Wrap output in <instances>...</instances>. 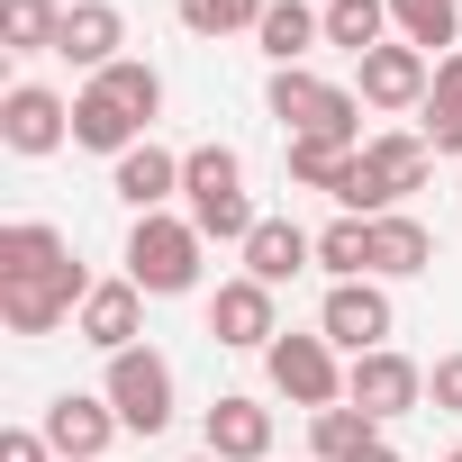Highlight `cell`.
Masks as SVG:
<instances>
[{"label":"cell","mask_w":462,"mask_h":462,"mask_svg":"<svg viewBox=\"0 0 462 462\" xmlns=\"http://www.w3.org/2000/svg\"><path fill=\"white\" fill-rule=\"evenodd\" d=\"M273 0H181V28L190 37H226V28H263Z\"/></svg>","instance_id":"obj_29"},{"label":"cell","mask_w":462,"mask_h":462,"mask_svg":"<svg viewBox=\"0 0 462 462\" xmlns=\"http://www.w3.org/2000/svg\"><path fill=\"white\" fill-rule=\"evenodd\" d=\"M354 154H363V145H336V136H291V181H309V190L345 199V190H354Z\"/></svg>","instance_id":"obj_22"},{"label":"cell","mask_w":462,"mask_h":462,"mask_svg":"<svg viewBox=\"0 0 462 462\" xmlns=\"http://www.w3.org/2000/svg\"><path fill=\"white\" fill-rule=\"evenodd\" d=\"M46 453H55V444H46L37 426H10V435H0V462H46Z\"/></svg>","instance_id":"obj_32"},{"label":"cell","mask_w":462,"mask_h":462,"mask_svg":"<svg viewBox=\"0 0 462 462\" xmlns=\"http://www.w3.org/2000/svg\"><path fill=\"white\" fill-rule=\"evenodd\" d=\"M0 136H10V154H55L73 136V109L46 91V82H19L10 100H0Z\"/></svg>","instance_id":"obj_10"},{"label":"cell","mask_w":462,"mask_h":462,"mask_svg":"<svg viewBox=\"0 0 462 462\" xmlns=\"http://www.w3.org/2000/svg\"><path fill=\"white\" fill-rule=\"evenodd\" d=\"M118 46H127V19L109 10V0H73V10H64V37H55V55H73V64L109 73V64H118Z\"/></svg>","instance_id":"obj_14"},{"label":"cell","mask_w":462,"mask_h":462,"mask_svg":"<svg viewBox=\"0 0 462 462\" xmlns=\"http://www.w3.org/2000/svg\"><path fill=\"white\" fill-rule=\"evenodd\" d=\"M435 263V236H426V226L417 217H372V273H390V282H408V273H426Z\"/></svg>","instance_id":"obj_20"},{"label":"cell","mask_w":462,"mask_h":462,"mask_svg":"<svg viewBox=\"0 0 462 462\" xmlns=\"http://www.w3.org/2000/svg\"><path fill=\"white\" fill-rule=\"evenodd\" d=\"M73 145H91V154H136V145H145V118L91 82V91L73 100Z\"/></svg>","instance_id":"obj_15"},{"label":"cell","mask_w":462,"mask_h":462,"mask_svg":"<svg viewBox=\"0 0 462 462\" xmlns=\"http://www.w3.org/2000/svg\"><path fill=\"white\" fill-rule=\"evenodd\" d=\"M453 462H462V453H453Z\"/></svg>","instance_id":"obj_35"},{"label":"cell","mask_w":462,"mask_h":462,"mask_svg":"<svg viewBox=\"0 0 462 462\" xmlns=\"http://www.w3.org/2000/svg\"><path fill=\"white\" fill-rule=\"evenodd\" d=\"M273 118L291 127V136H336V145H354V91L345 82H318V73H273Z\"/></svg>","instance_id":"obj_5"},{"label":"cell","mask_w":462,"mask_h":462,"mask_svg":"<svg viewBox=\"0 0 462 462\" xmlns=\"http://www.w3.org/2000/svg\"><path fill=\"white\" fill-rule=\"evenodd\" d=\"M181 190H190V226L199 236H226V245H245L254 236V208H245V163L226 154V145H199V154H181Z\"/></svg>","instance_id":"obj_2"},{"label":"cell","mask_w":462,"mask_h":462,"mask_svg":"<svg viewBox=\"0 0 462 462\" xmlns=\"http://www.w3.org/2000/svg\"><path fill=\"white\" fill-rule=\"evenodd\" d=\"M318 336L345 345V354H381V345H390V291H372V282H336L327 309H318Z\"/></svg>","instance_id":"obj_9"},{"label":"cell","mask_w":462,"mask_h":462,"mask_svg":"<svg viewBox=\"0 0 462 462\" xmlns=\"http://www.w3.org/2000/svg\"><path fill=\"white\" fill-rule=\"evenodd\" d=\"M263 363H273V390H282L291 408H336V399H345V372H336L327 336H273Z\"/></svg>","instance_id":"obj_7"},{"label":"cell","mask_w":462,"mask_h":462,"mask_svg":"<svg viewBox=\"0 0 462 462\" xmlns=\"http://www.w3.org/2000/svg\"><path fill=\"white\" fill-rule=\"evenodd\" d=\"M91 82H100L109 100H127L136 118H154V109H163V73H154V64H127V55H118V64H109V73H91Z\"/></svg>","instance_id":"obj_30"},{"label":"cell","mask_w":462,"mask_h":462,"mask_svg":"<svg viewBox=\"0 0 462 462\" xmlns=\"http://www.w3.org/2000/svg\"><path fill=\"white\" fill-rule=\"evenodd\" d=\"M254 37H263V55H273V64L291 73V64H300V55H309V46L327 37V10H309V0H273Z\"/></svg>","instance_id":"obj_21"},{"label":"cell","mask_w":462,"mask_h":462,"mask_svg":"<svg viewBox=\"0 0 462 462\" xmlns=\"http://www.w3.org/2000/svg\"><path fill=\"white\" fill-rule=\"evenodd\" d=\"M199 245H208V236H199L190 217H163V208H154V217H136V236H127V282L154 291V300H172V291L199 282Z\"/></svg>","instance_id":"obj_3"},{"label":"cell","mask_w":462,"mask_h":462,"mask_svg":"<svg viewBox=\"0 0 462 462\" xmlns=\"http://www.w3.org/2000/svg\"><path fill=\"white\" fill-rule=\"evenodd\" d=\"M390 28L426 55V46H453V28H462V10L453 0H390Z\"/></svg>","instance_id":"obj_27"},{"label":"cell","mask_w":462,"mask_h":462,"mask_svg":"<svg viewBox=\"0 0 462 462\" xmlns=\"http://www.w3.org/2000/svg\"><path fill=\"white\" fill-rule=\"evenodd\" d=\"M426 399H435L444 417H462V354H444V363L426 372Z\"/></svg>","instance_id":"obj_31"},{"label":"cell","mask_w":462,"mask_h":462,"mask_svg":"<svg viewBox=\"0 0 462 462\" xmlns=\"http://www.w3.org/2000/svg\"><path fill=\"white\" fill-rule=\"evenodd\" d=\"M109 435H118V408H109V399L64 390V399L46 408V444H55L64 462H100V453H109Z\"/></svg>","instance_id":"obj_11"},{"label":"cell","mask_w":462,"mask_h":462,"mask_svg":"<svg viewBox=\"0 0 462 462\" xmlns=\"http://www.w3.org/2000/svg\"><path fill=\"white\" fill-rule=\"evenodd\" d=\"M381 28H390V0H327V46L372 55V46H381Z\"/></svg>","instance_id":"obj_26"},{"label":"cell","mask_w":462,"mask_h":462,"mask_svg":"<svg viewBox=\"0 0 462 462\" xmlns=\"http://www.w3.org/2000/svg\"><path fill=\"white\" fill-rule=\"evenodd\" d=\"M318 263H327L336 282H363V273H372V217H336L327 236H318Z\"/></svg>","instance_id":"obj_28"},{"label":"cell","mask_w":462,"mask_h":462,"mask_svg":"<svg viewBox=\"0 0 462 462\" xmlns=\"http://www.w3.org/2000/svg\"><path fill=\"white\" fill-rule=\"evenodd\" d=\"M426 163H435V145H426V136H372V145L354 154L345 217H390V199H408V190L426 181Z\"/></svg>","instance_id":"obj_4"},{"label":"cell","mask_w":462,"mask_h":462,"mask_svg":"<svg viewBox=\"0 0 462 462\" xmlns=\"http://www.w3.org/2000/svg\"><path fill=\"white\" fill-rule=\"evenodd\" d=\"M208 336H217V345H273V336H282L273 291H263V282H217V300H208Z\"/></svg>","instance_id":"obj_12"},{"label":"cell","mask_w":462,"mask_h":462,"mask_svg":"<svg viewBox=\"0 0 462 462\" xmlns=\"http://www.w3.org/2000/svg\"><path fill=\"white\" fill-rule=\"evenodd\" d=\"M345 399H354V408L381 426V417H408V408L426 399V372H417L408 354H390V345H381V354H354V372H345Z\"/></svg>","instance_id":"obj_8"},{"label":"cell","mask_w":462,"mask_h":462,"mask_svg":"<svg viewBox=\"0 0 462 462\" xmlns=\"http://www.w3.org/2000/svg\"><path fill=\"white\" fill-rule=\"evenodd\" d=\"M0 37H10V55H55L64 10L55 0H0Z\"/></svg>","instance_id":"obj_23"},{"label":"cell","mask_w":462,"mask_h":462,"mask_svg":"<svg viewBox=\"0 0 462 462\" xmlns=\"http://www.w3.org/2000/svg\"><path fill=\"white\" fill-rule=\"evenodd\" d=\"M426 145H435V154H462V55L435 64V91H426Z\"/></svg>","instance_id":"obj_24"},{"label":"cell","mask_w":462,"mask_h":462,"mask_svg":"<svg viewBox=\"0 0 462 462\" xmlns=\"http://www.w3.org/2000/svg\"><path fill=\"white\" fill-rule=\"evenodd\" d=\"M100 282H82L73 245L55 236L46 217H19L0 226V318H10V336H55Z\"/></svg>","instance_id":"obj_1"},{"label":"cell","mask_w":462,"mask_h":462,"mask_svg":"<svg viewBox=\"0 0 462 462\" xmlns=\"http://www.w3.org/2000/svg\"><path fill=\"white\" fill-rule=\"evenodd\" d=\"M136 217H154L172 190H181V154H163V145H136V154H118V181H109Z\"/></svg>","instance_id":"obj_18"},{"label":"cell","mask_w":462,"mask_h":462,"mask_svg":"<svg viewBox=\"0 0 462 462\" xmlns=\"http://www.w3.org/2000/svg\"><path fill=\"white\" fill-rule=\"evenodd\" d=\"M208 453H217V462H263V453H273V408L217 399V408H208Z\"/></svg>","instance_id":"obj_16"},{"label":"cell","mask_w":462,"mask_h":462,"mask_svg":"<svg viewBox=\"0 0 462 462\" xmlns=\"http://www.w3.org/2000/svg\"><path fill=\"white\" fill-rule=\"evenodd\" d=\"M190 462H217V453H190Z\"/></svg>","instance_id":"obj_34"},{"label":"cell","mask_w":462,"mask_h":462,"mask_svg":"<svg viewBox=\"0 0 462 462\" xmlns=\"http://www.w3.org/2000/svg\"><path fill=\"white\" fill-rule=\"evenodd\" d=\"M426 91H435V73H426L417 46H372V55H363V100H372V109H417Z\"/></svg>","instance_id":"obj_13"},{"label":"cell","mask_w":462,"mask_h":462,"mask_svg":"<svg viewBox=\"0 0 462 462\" xmlns=\"http://www.w3.org/2000/svg\"><path fill=\"white\" fill-rule=\"evenodd\" d=\"M109 408H118L127 435H163V426H172V363L145 354V345L109 354Z\"/></svg>","instance_id":"obj_6"},{"label":"cell","mask_w":462,"mask_h":462,"mask_svg":"<svg viewBox=\"0 0 462 462\" xmlns=\"http://www.w3.org/2000/svg\"><path fill=\"white\" fill-rule=\"evenodd\" d=\"M309 254H318V236H300L291 217H263L254 236H245V282H263V291H282V282H291V273H300Z\"/></svg>","instance_id":"obj_17"},{"label":"cell","mask_w":462,"mask_h":462,"mask_svg":"<svg viewBox=\"0 0 462 462\" xmlns=\"http://www.w3.org/2000/svg\"><path fill=\"white\" fill-rule=\"evenodd\" d=\"M309 444H318V462H354V453H372V444H381V426H372L363 408H318Z\"/></svg>","instance_id":"obj_25"},{"label":"cell","mask_w":462,"mask_h":462,"mask_svg":"<svg viewBox=\"0 0 462 462\" xmlns=\"http://www.w3.org/2000/svg\"><path fill=\"white\" fill-rule=\"evenodd\" d=\"M354 462H399V453H390V444H372V453H354Z\"/></svg>","instance_id":"obj_33"},{"label":"cell","mask_w":462,"mask_h":462,"mask_svg":"<svg viewBox=\"0 0 462 462\" xmlns=\"http://www.w3.org/2000/svg\"><path fill=\"white\" fill-rule=\"evenodd\" d=\"M136 300H145L136 282H100V291L82 300V336H91L100 354H127V345H136Z\"/></svg>","instance_id":"obj_19"}]
</instances>
